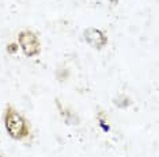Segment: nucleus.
Masks as SVG:
<instances>
[{
  "label": "nucleus",
  "mask_w": 159,
  "mask_h": 157,
  "mask_svg": "<svg viewBox=\"0 0 159 157\" xmlns=\"http://www.w3.org/2000/svg\"><path fill=\"white\" fill-rule=\"evenodd\" d=\"M114 103V106L116 107H118V108H128L129 106H132V100H131V98L129 96H126V95H118L117 98L113 100Z\"/></svg>",
  "instance_id": "20e7f679"
},
{
  "label": "nucleus",
  "mask_w": 159,
  "mask_h": 157,
  "mask_svg": "<svg viewBox=\"0 0 159 157\" xmlns=\"http://www.w3.org/2000/svg\"><path fill=\"white\" fill-rule=\"evenodd\" d=\"M83 37H84V41L93 49H97V50H102L105 46L107 45L106 34L97 27H87L83 31Z\"/></svg>",
  "instance_id": "7ed1b4c3"
},
{
  "label": "nucleus",
  "mask_w": 159,
  "mask_h": 157,
  "mask_svg": "<svg viewBox=\"0 0 159 157\" xmlns=\"http://www.w3.org/2000/svg\"><path fill=\"white\" fill-rule=\"evenodd\" d=\"M18 45L26 57H35L41 53V42L38 35L31 30H22L18 34Z\"/></svg>",
  "instance_id": "f03ea898"
},
{
  "label": "nucleus",
  "mask_w": 159,
  "mask_h": 157,
  "mask_svg": "<svg viewBox=\"0 0 159 157\" xmlns=\"http://www.w3.org/2000/svg\"><path fill=\"white\" fill-rule=\"evenodd\" d=\"M19 50V45L18 44H10V45H7V53L8 54H16V52Z\"/></svg>",
  "instance_id": "39448f33"
},
{
  "label": "nucleus",
  "mask_w": 159,
  "mask_h": 157,
  "mask_svg": "<svg viewBox=\"0 0 159 157\" xmlns=\"http://www.w3.org/2000/svg\"><path fill=\"white\" fill-rule=\"evenodd\" d=\"M3 119H4V127L7 133L12 140L23 141L31 135V129L27 119L12 106L8 104L6 107Z\"/></svg>",
  "instance_id": "f257e3e1"
},
{
  "label": "nucleus",
  "mask_w": 159,
  "mask_h": 157,
  "mask_svg": "<svg viewBox=\"0 0 159 157\" xmlns=\"http://www.w3.org/2000/svg\"><path fill=\"white\" fill-rule=\"evenodd\" d=\"M109 3H110L111 6H116V4L118 3V0H109Z\"/></svg>",
  "instance_id": "423d86ee"
}]
</instances>
